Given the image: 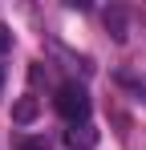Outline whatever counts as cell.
Masks as SVG:
<instances>
[{
  "mask_svg": "<svg viewBox=\"0 0 146 150\" xmlns=\"http://www.w3.org/2000/svg\"><path fill=\"white\" fill-rule=\"evenodd\" d=\"M106 28L114 33V41H126V12L122 8H110L106 12Z\"/></svg>",
  "mask_w": 146,
  "mask_h": 150,
  "instance_id": "obj_4",
  "label": "cell"
},
{
  "mask_svg": "<svg viewBox=\"0 0 146 150\" xmlns=\"http://www.w3.org/2000/svg\"><path fill=\"white\" fill-rule=\"evenodd\" d=\"M16 150H49V142H45V138H21Z\"/></svg>",
  "mask_w": 146,
  "mask_h": 150,
  "instance_id": "obj_5",
  "label": "cell"
},
{
  "mask_svg": "<svg viewBox=\"0 0 146 150\" xmlns=\"http://www.w3.org/2000/svg\"><path fill=\"white\" fill-rule=\"evenodd\" d=\"M57 114H61L69 126L89 122V93H85V85H77V81H65V85L57 89Z\"/></svg>",
  "mask_w": 146,
  "mask_h": 150,
  "instance_id": "obj_1",
  "label": "cell"
},
{
  "mask_svg": "<svg viewBox=\"0 0 146 150\" xmlns=\"http://www.w3.org/2000/svg\"><path fill=\"white\" fill-rule=\"evenodd\" d=\"M33 118H37V98H21L16 101V105H12V122H33Z\"/></svg>",
  "mask_w": 146,
  "mask_h": 150,
  "instance_id": "obj_3",
  "label": "cell"
},
{
  "mask_svg": "<svg viewBox=\"0 0 146 150\" xmlns=\"http://www.w3.org/2000/svg\"><path fill=\"white\" fill-rule=\"evenodd\" d=\"M0 85H4V69H0Z\"/></svg>",
  "mask_w": 146,
  "mask_h": 150,
  "instance_id": "obj_7",
  "label": "cell"
},
{
  "mask_svg": "<svg viewBox=\"0 0 146 150\" xmlns=\"http://www.w3.org/2000/svg\"><path fill=\"white\" fill-rule=\"evenodd\" d=\"M65 146L69 150H94L97 146V126L94 122H77L65 130Z\"/></svg>",
  "mask_w": 146,
  "mask_h": 150,
  "instance_id": "obj_2",
  "label": "cell"
},
{
  "mask_svg": "<svg viewBox=\"0 0 146 150\" xmlns=\"http://www.w3.org/2000/svg\"><path fill=\"white\" fill-rule=\"evenodd\" d=\"M8 49H12V33L0 25V53H8Z\"/></svg>",
  "mask_w": 146,
  "mask_h": 150,
  "instance_id": "obj_6",
  "label": "cell"
}]
</instances>
